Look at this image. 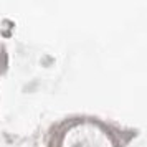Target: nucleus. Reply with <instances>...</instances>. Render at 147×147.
<instances>
[]
</instances>
